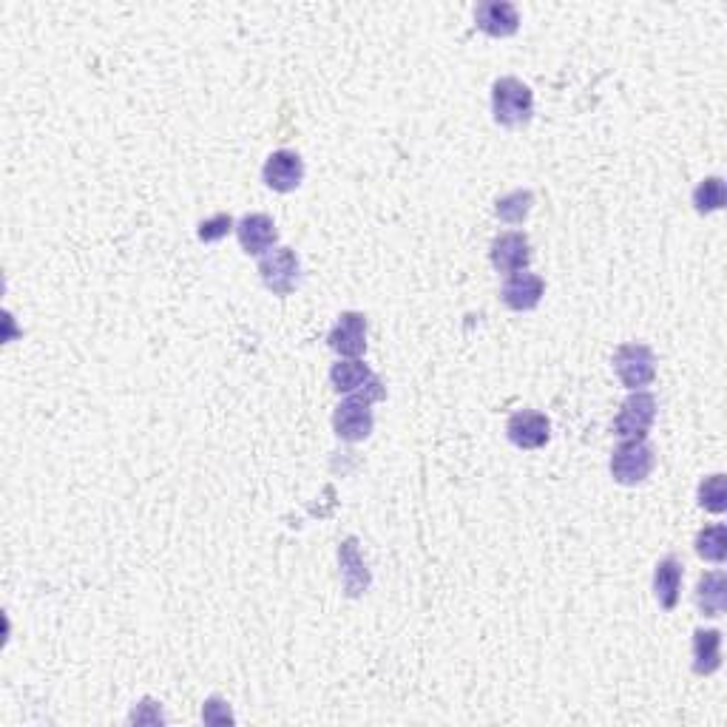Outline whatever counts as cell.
I'll use <instances>...</instances> for the list:
<instances>
[{
	"instance_id": "obj_1",
	"label": "cell",
	"mask_w": 727,
	"mask_h": 727,
	"mask_svg": "<svg viewBox=\"0 0 727 727\" xmlns=\"http://www.w3.org/2000/svg\"><path fill=\"white\" fill-rule=\"evenodd\" d=\"M386 395L384 384L379 375H372V381L364 386L361 393L347 395L333 412V432L347 444H358L372 435L375 426V416H372V404L381 401Z\"/></svg>"
},
{
	"instance_id": "obj_2",
	"label": "cell",
	"mask_w": 727,
	"mask_h": 727,
	"mask_svg": "<svg viewBox=\"0 0 727 727\" xmlns=\"http://www.w3.org/2000/svg\"><path fill=\"white\" fill-rule=\"evenodd\" d=\"M492 117L503 128H523L535 117V91L518 77L492 82Z\"/></svg>"
},
{
	"instance_id": "obj_3",
	"label": "cell",
	"mask_w": 727,
	"mask_h": 727,
	"mask_svg": "<svg viewBox=\"0 0 727 727\" xmlns=\"http://www.w3.org/2000/svg\"><path fill=\"white\" fill-rule=\"evenodd\" d=\"M656 467V452L648 441H620L614 452H611L609 469L614 483L620 486H639L651 477Z\"/></svg>"
},
{
	"instance_id": "obj_4",
	"label": "cell",
	"mask_w": 727,
	"mask_h": 727,
	"mask_svg": "<svg viewBox=\"0 0 727 727\" xmlns=\"http://www.w3.org/2000/svg\"><path fill=\"white\" fill-rule=\"evenodd\" d=\"M614 372L625 390H646L656 379V358L653 349L642 342H625L614 349Z\"/></svg>"
},
{
	"instance_id": "obj_5",
	"label": "cell",
	"mask_w": 727,
	"mask_h": 727,
	"mask_svg": "<svg viewBox=\"0 0 727 727\" xmlns=\"http://www.w3.org/2000/svg\"><path fill=\"white\" fill-rule=\"evenodd\" d=\"M656 421V398L646 390H634L614 418V435L620 441H648Z\"/></svg>"
},
{
	"instance_id": "obj_6",
	"label": "cell",
	"mask_w": 727,
	"mask_h": 727,
	"mask_svg": "<svg viewBox=\"0 0 727 727\" xmlns=\"http://www.w3.org/2000/svg\"><path fill=\"white\" fill-rule=\"evenodd\" d=\"M259 279L273 296H290L302 282V259L293 247H279L259 259Z\"/></svg>"
},
{
	"instance_id": "obj_7",
	"label": "cell",
	"mask_w": 727,
	"mask_h": 727,
	"mask_svg": "<svg viewBox=\"0 0 727 727\" xmlns=\"http://www.w3.org/2000/svg\"><path fill=\"white\" fill-rule=\"evenodd\" d=\"M506 438L518 449L535 452L551 441V421L537 409H518L506 421Z\"/></svg>"
},
{
	"instance_id": "obj_8",
	"label": "cell",
	"mask_w": 727,
	"mask_h": 727,
	"mask_svg": "<svg viewBox=\"0 0 727 727\" xmlns=\"http://www.w3.org/2000/svg\"><path fill=\"white\" fill-rule=\"evenodd\" d=\"M489 259L492 268L503 276L523 273L532 265V242H528L526 233L520 230H506L500 237L492 239L489 247Z\"/></svg>"
},
{
	"instance_id": "obj_9",
	"label": "cell",
	"mask_w": 727,
	"mask_h": 727,
	"mask_svg": "<svg viewBox=\"0 0 727 727\" xmlns=\"http://www.w3.org/2000/svg\"><path fill=\"white\" fill-rule=\"evenodd\" d=\"M305 179V160L290 149H279L262 165V182L276 193L296 191Z\"/></svg>"
},
{
	"instance_id": "obj_10",
	"label": "cell",
	"mask_w": 727,
	"mask_h": 727,
	"mask_svg": "<svg viewBox=\"0 0 727 727\" xmlns=\"http://www.w3.org/2000/svg\"><path fill=\"white\" fill-rule=\"evenodd\" d=\"M327 344L342 358H361L367 353V316L358 310H347L333 324Z\"/></svg>"
},
{
	"instance_id": "obj_11",
	"label": "cell",
	"mask_w": 727,
	"mask_h": 727,
	"mask_svg": "<svg viewBox=\"0 0 727 727\" xmlns=\"http://www.w3.org/2000/svg\"><path fill=\"white\" fill-rule=\"evenodd\" d=\"M475 26L486 38H512L520 29V12L509 0H486L475 7Z\"/></svg>"
},
{
	"instance_id": "obj_12",
	"label": "cell",
	"mask_w": 727,
	"mask_h": 727,
	"mask_svg": "<svg viewBox=\"0 0 727 727\" xmlns=\"http://www.w3.org/2000/svg\"><path fill=\"white\" fill-rule=\"evenodd\" d=\"M237 239L242 251L247 256H265L276 247L279 242V230H276L273 216L268 214H245L237 222Z\"/></svg>"
},
{
	"instance_id": "obj_13",
	"label": "cell",
	"mask_w": 727,
	"mask_h": 727,
	"mask_svg": "<svg viewBox=\"0 0 727 727\" xmlns=\"http://www.w3.org/2000/svg\"><path fill=\"white\" fill-rule=\"evenodd\" d=\"M543 296H546V282L537 273H512L506 276L503 288H500V302L514 313H528L540 307Z\"/></svg>"
},
{
	"instance_id": "obj_14",
	"label": "cell",
	"mask_w": 727,
	"mask_h": 727,
	"mask_svg": "<svg viewBox=\"0 0 727 727\" xmlns=\"http://www.w3.org/2000/svg\"><path fill=\"white\" fill-rule=\"evenodd\" d=\"M685 565L674 554L662 557L660 563L653 565V597L660 602L662 611H674L683 594Z\"/></svg>"
},
{
	"instance_id": "obj_15",
	"label": "cell",
	"mask_w": 727,
	"mask_h": 727,
	"mask_svg": "<svg viewBox=\"0 0 727 727\" xmlns=\"http://www.w3.org/2000/svg\"><path fill=\"white\" fill-rule=\"evenodd\" d=\"M339 565H342V583L347 597H361L370 588V572H367L361 551H358L356 537H347L339 546Z\"/></svg>"
},
{
	"instance_id": "obj_16",
	"label": "cell",
	"mask_w": 727,
	"mask_h": 727,
	"mask_svg": "<svg viewBox=\"0 0 727 727\" xmlns=\"http://www.w3.org/2000/svg\"><path fill=\"white\" fill-rule=\"evenodd\" d=\"M693 674L713 676L722 668V634L716 628H697L690 639Z\"/></svg>"
},
{
	"instance_id": "obj_17",
	"label": "cell",
	"mask_w": 727,
	"mask_h": 727,
	"mask_svg": "<svg viewBox=\"0 0 727 727\" xmlns=\"http://www.w3.org/2000/svg\"><path fill=\"white\" fill-rule=\"evenodd\" d=\"M699 611L705 616H722L727 609V574L722 569L707 572L699 577L697 591H693Z\"/></svg>"
},
{
	"instance_id": "obj_18",
	"label": "cell",
	"mask_w": 727,
	"mask_h": 727,
	"mask_svg": "<svg viewBox=\"0 0 727 727\" xmlns=\"http://www.w3.org/2000/svg\"><path fill=\"white\" fill-rule=\"evenodd\" d=\"M375 372L361 358H339L330 370V384L339 395H356L370 384Z\"/></svg>"
},
{
	"instance_id": "obj_19",
	"label": "cell",
	"mask_w": 727,
	"mask_h": 727,
	"mask_svg": "<svg viewBox=\"0 0 727 727\" xmlns=\"http://www.w3.org/2000/svg\"><path fill=\"white\" fill-rule=\"evenodd\" d=\"M535 208V193L528 188H518V191L503 193L498 202H495V216L506 225H523Z\"/></svg>"
},
{
	"instance_id": "obj_20",
	"label": "cell",
	"mask_w": 727,
	"mask_h": 727,
	"mask_svg": "<svg viewBox=\"0 0 727 727\" xmlns=\"http://www.w3.org/2000/svg\"><path fill=\"white\" fill-rule=\"evenodd\" d=\"M693 549L697 554L705 560V563L722 565L727 560V528L725 523H711V526L699 528L697 540H693Z\"/></svg>"
},
{
	"instance_id": "obj_21",
	"label": "cell",
	"mask_w": 727,
	"mask_h": 727,
	"mask_svg": "<svg viewBox=\"0 0 727 727\" xmlns=\"http://www.w3.org/2000/svg\"><path fill=\"white\" fill-rule=\"evenodd\" d=\"M690 200H693L697 214H702V216L716 214V211L725 208V179L705 177L697 188H693V196H690Z\"/></svg>"
},
{
	"instance_id": "obj_22",
	"label": "cell",
	"mask_w": 727,
	"mask_h": 727,
	"mask_svg": "<svg viewBox=\"0 0 727 727\" xmlns=\"http://www.w3.org/2000/svg\"><path fill=\"white\" fill-rule=\"evenodd\" d=\"M697 500L699 506L711 514H722L727 509V486H725V475H707L705 481L699 483L697 489Z\"/></svg>"
},
{
	"instance_id": "obj_23",
	"label": "cell",
	"mask_w": 727,
	"mask_h": 727,
	"mask_svg": "<svg viewBox=\"0 0 727 727\" xmlns=\"http://www.w3.org/2000/svg\"><path fill=\"white\" fill-rule=\"evenodd\" d=\"M237 230V222H233V216L230 214H214L211 219H202L200 228H196V237L205 245H214V242H222L228 233Z\"/></svg>"
},
{
	"instance_id": "obj_24",
	"label": "cell",
	"mask_w": 727,
	"mask_h": 727,
	"mask_svg": "<svg viewBox=\"0 0 727 727\" xmlns=\"http://www.w3.org/2000/svg\"><path fill=\"white\" fill-rule=\"evenodd\" d=\"M202 719L208 722V725H225V722H233V713H230L228 702L219 697H211L202 707Z\"/></svg>"
}]
</instances>
